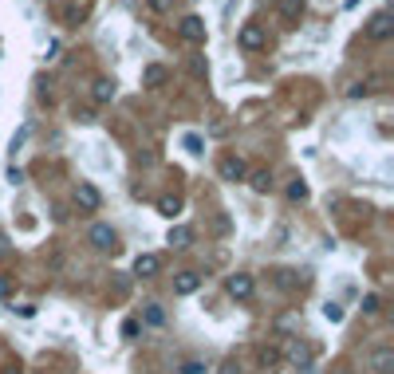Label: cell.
<instances>
[{
  "label": "cell",
  "instance_id": "obj_1",
  "mask_svg": "<svg viewBox=\"0 0 394 374\" xmlns=\"http://www.w3.org/2000/svg\"><path fill=\"white\" fill-rule=\"evenodd\" d=\"M284 355H288V362H292V371L296 374H312V347L304 343V339H292Z\"/></svg>",
  "mask_w": 394,
  "mask_h": 374
},
{
  "label": "cell",
  "instance_id": "obj_2",
  "mask_svg": "<svg viewBox=\"0 0 394 374\" xmlns=\"http://www.w3.org/2000/svg\"><path fill=\"white\" fill-rule=\"evenodd\" d=\"M367 36H371V40H378V44H382V40H391V36H394V16L386 12V8H382V12H375L371 20H367Z\"/></svg>",
  "mask_w": 394,
  "mask_h": 374
},
{
  "label": "cell",
  "instance_id": "obj_3",
  "mask_svg": "<svg viewBox=\"0 0 394 374\" xmlns=\"http://www.w3.org/2000/svg\"><path fill=\"white\" fill-rule=\"evenodd\" d=\"M225 292H229L233 299H241V303H245V299H252L256 284H252V276H249V272H233V276L225 280Z\"/></svg>",
  "mask_w": 394,
  "mask_h": 374
},
{
  "label": "cell",
  "instance_id": "obj_4",
  "mask_svg": "<svg viewBox=\"0 0 394 374\" xmlns=\"http://www.w3.org/2000/svg\"><path fill=\"white\" fill-rule=\"evenodd\" d=\"M236 44L245 47V51H260V47L268 44V32L260 28V24H245V28L236 32Z\"/></svg>",
  "mask_w": 394,
  "mask_h": 374
},
{
  "label": "cell",
  "instance_id": "obj_5",
  "mask_svg": "<svg viewBox=\"0 0 394 374\" xmlns=\"http://www.w3.org/2000/svg\"><path fill=\"white\" fill-rule=\"evenodd\" d=\"M87 240H91L99 252H119V236H114V229H110V225H91Z\"/></svg>",
  "mask_w": 394,
  "mask_h": 374
},
{
  "label": "cell",
  "instance_id": "obj_6",
  "mask_svg": "<svg viewBox=\"0 0 394 374\" xmlns=\"http://www.w3.org/2000/svg\"><path fill=\"white\" fill-rule=\"evenodd\" d=\"M75 205L83 209V213H99L103 197H99V189H95L91 182H79V186H75Z\"/></svg>",
  "mask_w": 394,
  "mask_h": 374
},
{
  "label": "cell",
  "instance_id": "obj_7",
  "mask_svg": "<svg viewBox=\"0 0 394 374\" xmlns=\"http://www.w3.org/2000/svg\"><path fill=\"white\" fill-rule=\"evenodd\" d=\"M217 170H221V177H225V182H245V177H249V166H245V158H236V154H225Z\"/></svg>",
  "mask_w": 394,
  "mask_h": 374
},
{
  "label": "cell",
  "instance_id": "obj_8",
  "mask_svg": "<svg viewBox=\"0 0 394 374\" xmlns=\"http://www.w3.org/2000/svg\"><path fill=\"white\" fill-rule=\"evenodd\" d=\"M177 36H182L186 44H205V20L201 16H186V20L177 24Z\"/></svg>",
  "mask_w": 394,
  "mask_h": 374
},
{
  "label": "cell",
  "instance_id": "obj_9",
  "mask_svg": "<svg viewBox=\"0 0 394 374\" xmlns=\"http://www.w3.org/2000/svg\"><path fill=\"white\" fill-rule=\"evenodd\" d=\"M276 12H280L284 24H299L308 12V0H276Z\"/></svg>",
  "mask_w": 394,
  "mask_h": 374
},
{
  "label": "cell",
  "instance_id": "obj_10",
  "mask_svg": "<svg viewBox=\"0 0 394 374\" xmlns=\"http://www.w3.org/2000/svg\"><path fill=\"white\" fill-rule=\"evenodd\" d=\"M158 272H162V256H154V252H142L134 260V276H142V280H154Z\"/></svg>",
  "mask_w": 394,
  "mask_h": 374
},
{
  "label": "cell",
  "instance_id": "obj_11",
  "mask_svg": "<svg viewBox=\"0 0 394 374\" xmlns=\"http://www.w3.org/2000/svg\"><path fill=\"white\" fill-rule=\"evenodd\" d=\"M371 371L375 374L394 371V347H375V351H371Z\"/></svg>",
  "mask_w": 394,
  "mask_h": 374
},
{
  "label": "cell",
  "instance_id": "obj_12",
  "mask_svg": "<svg viewBox=\"0 0 394 374\" xmlns=\"http://www.w3.org/2000/svg\"><path fill=\"white\" fill-rule=\"evenodd\" d=\"M114 95H119V83H114V79H95L91 83V99L99 103V107H107Z\"/></svg>",
  "mask_w": 394,
  "mask_h": 374
},
{
  "label": "cell",
  "instance_id": "obj_13",
  "mask_svg": "<svg viewBox=\"0 0 394 374\" xmlns=\"http://www.w3.org/2000/svg\"><path fill=\"white\" fill-rule=\"evenodd\" d=\"M201 288V276L197 272H177L173 276V296H193Z\"/></svg>",
  "mask_w": 394,
  "mask_h": 374
},
{
  "label": "cell",
  "instance_id": "obj_14",
  "mask_svg": "<svg viewBox=\"0 0 394 374\" xmlns=\"http://www.w3.org/2000/svg\"><path fill=\"white\" fill-rule=\"evenodd\" d=\"M166 240H170L173 249H189V245H193V229H189V225H173Z\"/></svg>",
  "mask_w": 394,
  "mask_h": 374
},
{
  "label": "cell",
  "instance_id": "obj_15",
  "mask_svg": "<svg viewBox=\"0 0 394 374\" xmlns=\"http://www.w3.org/2000/svg\"><path fill=\"white\" fill-rule=\"evenodd\" d=\"M166 79H170V71H166L162 63H150V67L142 71V83H146V87H162Z\"/></svg>",
  "mask_w": 394,
  "mask_h": 374
},
{
  "label": "cell",
  "instance_id": "obj_16",
  "mask_svg": "<svg viewBox=\"0 0 394 374\" xmlns=\"http://www.w3.org/2000/svg\"><path fill=\"white\" fill-rule=\"evenodd\" d=\"M158 213L173 221L177 213H182V197H177V193H166V197H158Z\"/></svg>",
  "mask_w": 394,
  "mask_h": 374
},
{
  "label": "cell",
  "instance_id": "obj_17",
  "mask_svg": "<svg viewBox=\"0 0 394 374\" xmlns=\"http://www.w3.org/2000/svg\"><path fill=\"white\" fill-rule=\"evenodd\" d=\"M249 186H252V193H272V173H268V170H252L249 173Z\"/></svg>",
  "mask_w": 394,
  "mask_h": 374
},
{
  "label": "cell",
  "instance_id": "obj_18",
  "mask_svg": "<svg viewBox=\"0 0 394 374\" xmlns=\"http://www.w3.org/2000/svg\"><path fill=\"white\" fill-rule=\"evenodd\" d=\"M256 359H260V371H276V362H280V351H276V347H260V355H256Z\"/></svg>",
  "mask_w": 394,
  "mask_h": 374
},
{
  "label": "cell",
  "instance_id": "obj_19",
  "mask_svg": "<svg viewBox=\"0 0 394 374\" xmlns=\"http://www.w3.org/2000/svg\"><path fill=\"white\" fill-rule=\"evenodd\" d=\"M308 197H312V189H308V186L296 177V182L288 186V201H308Z\"/></svg>",
  "mask_w": 394,
  "mask_h": 374
},
{
  "label": "cell",
  "instance_id": "obj_20",
  "mask_svg": "<svg viewBox=\"0 0 394 374\" xmlns=\"http://www.w3.org/2000/svg\"><path fill=\"white\" fill-rule=\"evenodd\" d=\"M146 323H150V327H162V323H166V312H162V303H146Z\"/></svg>",
  "mask_w": 394,
  "mask_h": 374
},
{
  "label": "cell",
  "instance_id": "obj_21",
  "mask_svg": "<svg viewBox=\"0 0 394 374\" xmlns=\"http://www.w3.org/2000/svg\"><path fill=\"white\" fill-rule=\"evenodd\" d=\"M323 319H328V323H343V308H339V303H323Z\"/></svg>",
  "mask_w": 394,
  "mask_h": 374
},
{
  "label": "cell",
  "instance_id": "obj_22",
  "mask_svg": "<svg viewBox=\"0 0 394 374\" xmlns=\"http://www.w3.org/2000/svg\"><path fill=\"white\" fill-rule=\"evenodd\" d=\"M182 146H186L189 154H205V142L197 138V134H186V138H182Z\"/></svg>",
  "mask_w": 394,
  "mask_h": 374
},
{
  "label": "cell",
  "instance_id": "obj_23",
  "mask_svg": "<svg viewBox=\"0 0 394 374\" xmlns=\"http://www.w3.org/2000/svg\"><path fill=\"white\" fill-rule=\"evenodd\" d=\"M367 95H371L367 83H347V99H367Z\"/></svg>",
  "mask_w": 394,
  "mask_h": 374
},
{
  "label": "cell",
  "instance_id": "obj_24",
  "mask_svg": "<svg viewBox=\"0 0 394 374\" xmlns=\"http://www.w3.org/2000/svg\"><path fill=\"white\" fill-rule=\"evenodd\" d=\"M378 312H382V299H378V296L362 299V315H378Z\"/></svg>",
  "mask_w": 394,
  "mask_h": 374
},
{
  "label": "cell",
  "instance_id": "obj_25",
  "mask_svg": "<svg viewBox=\"0 0 394 374\" xmlns=\"http://www.w3.org/2000/svg\"><path fill=\"white\" fill-rule=\"evenodd\" d=\"M83 16H87V4H71V8H67V24H79Z\"/></svg>",
  "mask_w": 394,
  "mask_h": 374
},
{
  "label": "cell",
  "instance_id": "obj_26",
  "mask_svg": "<svg viewBox=\"0 0 394 374\" xmlns=\"http://www.w3.org/2000/svg\"><path fill=\"white\" fill-rule=\"evenodd\" d=\"M146 4H150V12H173L177 0H146Z\"/></svg>",
  "mask_w": 394,
  "mask_h": 374
},
{
  "label": "cell",
  "instance_id": "obj_27",
  "mask_svg": "<svg viewBox=\"0 0 394 374\" xmlns=\"http://www.w3.org/2000/svg\"><path fill=\"white\" fill-rule=\"evenodd\" d=\"M189 71H193V75L201 79L205 71H209V67H205V60H201V55H193V60H189Z\"/></svg>",
  "mask_w": 394,
  "mask_h": 374
},
{
  "label": "cell",
  "instance_id": "obj_28",
  "mask_svg": "<svg viewBox=\"0 0 394 374\" xmlns=\"http://www.w3.org/2000/svg\"><path fill=\"white\" fill-rule=\"evenodd\" d=\"M177 374H205V362H182Z\"/></svg>",
  "mask_w": 394,
  "mask_h": 374
},
{
  "label": "cell",
  "instance_id": "obj_29",
  "mask_svg": "<svg viewBox=\"0 0 394 374\" xmlns=\"http://www.w3.org/2000/svg\"><path fill=\"white\" fill-rule=\"evenodd\" d=\"M138 335V319H126L123 323V339H134Z\"/></svg>",
  "mask_w": 394,
  "mask_h": 374
},
{
  "label": "cell",
  "instance_id": "obj_30",
  "mask_svg": "<svg viewBox=\"0 0 394 374\" xmlns=\"http://www.w3.org/2000/svg\"><path fill=\"white\" fill-rule=\"evenodd\" d=\"M8 182H12V186H20V182H24V170H20V166H8Z\"/></svg>",
  "mask_w": 394,
  "mask_h": 374
},
{
  "label": "cell",
  "instance_id": "obj_31",
  "mask_svg": "<svg viewBox=\"0 0 394 374\" xmlns=\"http://www.w3.org/2000/svg\"><path fill=\"white\" fill-rule=\"evenodd\" d=\"M276 284H280V288H296V272H280V280Z\"/></svg>",
  "mask_w": 394,
  "mask_h": 374
},
{
  "label": "cell",
  "instance_id": "obj_32",
  "mask_svg": "<svg viewBox=\"0 0 394 374\" xmlns=\"http://www.w3.org/2000/svg\"><path fill=\"white\" fill-rule=\"evenodd\" d=\"M12 296V276H0V299Z\"/></svg>",
  "mask_w": 394,
  "mask_h": 374
},
{
  "label": "cell",
  "instance_id": "obj_33",
  "mask_svg": "<svg viewBox=\"0 0 394 374\" xmlns=\"http://www.w3.org/2000/svg\"><path fill=\"white\" fill-rule=\"evenodd\" d=\"M44 60H47V63L60 60V40H51V44H47V55H44Z\"/></svg>",
  "mask_w": 394,
  "mask_h": 374
},
{
  "label": "cell",
  "instance_id": "obj_34",
  "mask_svg": "<svg viewBox=\"0 0 394 374\" xmlns=\"http://www.w3.org/2000/svg\"><path fill=\"white\" fill-rule=\"evenodd\" d=\"M114 292H119V296H126V292H130V280H126V276H119V280H114Z\"/></svg>",
  "mask_w": 394,
  "mask_h": 374
},
{
  "label": "cell",
  "instance_id": "obj_35",
  "mask_svg": "<svg viewBox=\"0 0 394 374\" xmlns=\"http://www.w3.org/2000/svg\"><path fill=\"white\" fill-rule=\"evenodd\" d=\"M221 374H241V366H236V362H225V366H221Z\"/></svg>",
  "mask_w": 394,
  "mask_h": 374
},
{
  "label": "cell",
  "instance_id": "obj_36",
  "mask_svg": "<svg viewBox=\"0 0 394 374\" xmlns=\"http://www.w3.org/2000/svg\"><path fill=\"white\" fill-rule=\"evenodd\" d=\"M8 252H12V249H8V236H0V260H4Z\"/></svg>",
  "mask_w": 394,
  "mask_h": 374
},
{
  "label": "cell",
  "instance_id": "obj_37",
  "mask_svg": "<svg viewBox=\"0 0 394 374\" xmlns=\"http://www.w3.org/2000/svg\"><path fill=\"white\" fill-rule=\"evenodd\" d=\"M4 374H24V371H20V366H8V371H4Z\"/></svg>",
  "mask_w": 394,
  "mask_h": 374
}]
</instances>
